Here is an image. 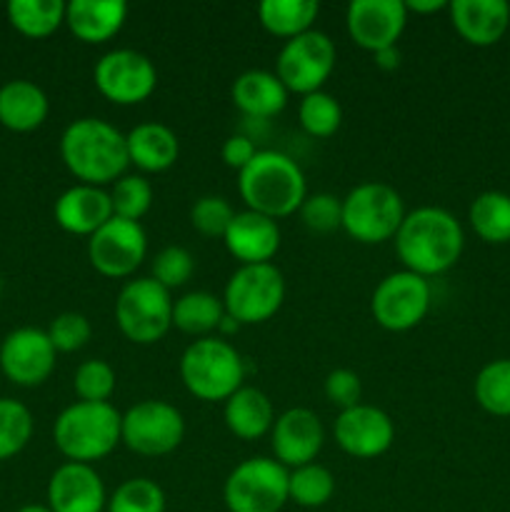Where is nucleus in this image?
Here are the masks:
<instances>
[{
	"instance_id": "nucleus-45",
	"label": "nucleus",
	"mask_w": 510,
	"mask_h": 512,
	"mask_svg": "<svg viewBox=\"0 0 510 512\" xmlns=\"http://www.w3.org/2000/svg\"><path fill=\"white\" fill-rule=\"evenodd\" d=\"M373 58H375V65H378V68L395 70L400 65V58H403V55H400L398 45H390V48H383V50H378V53H373Z\"/></svg>"
},
{
	"instance_id": "nucleus-23",
	"label": "nucleus",
	"mask_w": 510,
	"mask_h": 512,
	"mask_svg": "<svg viewBox=\"0 0 510 512\" xmlns=\"http://www.w3.org/2000/svg\"><path fill=\"white\" fill-rule=\"evenodd\" d=\"M128 20V3L123 0H73L65 3V25L78 40L88 45L108 43Z\"/></svg>"
},
{
	"instance_id": "nucleus-43",
	"label": "nucleus",
	"mask_w": 510,
	"mask_h": 512,
	"mask_svg": "<svg viewBox=\"0 0 510 512\" xmlns=\"http://www.w3.org/2000/svg\"><path fill=\"white\" fill-rule=\"evenodd\" d=\"M325 398H328L330 405L340 408V413L360 405L363 383H360L358 373H353L348 368L330 370L328 378H325Z\"/></svg>"
},
{
	"instance_id": "nucleus-47",
	"label": "nucleus",
	"mask_w": 510,
	"mask_h": 512,
	"mask_svg": "<svg viewBox=\"0 0 510 512\" xmlns=\"http://www.w3.org/2000/svg\"><path fill=\"white\" fill-rule=\"evenodd\" d=\"M15 512H53L48 508V505H38V503H30V505H23V508L20 510H15Z\"/></svg>"
},
{
	"instance_id": "nucleus-8",
	"label": "nucleus",
	"mask_w": 510,
	"mask_h": 512,
	"mask_svg": "<svg viewBox=\"0 0 510 512\" xmlns=\"http://www.w3.org/2000/svg\"><path fill=\"white\" fill-rule=\"evenodd\" d=\"M288 468L275 458H248L230 470L223 485L228 512H280L288 503Z\"/></svg>"
},
{
	"instance_id": "nucleus-16",
	"label": "nucleus",
	"mask_w": 510,
	"mask_h": 512,
	"mask_svg": "<svg viewBox=\"0 0 510 512\" xmlns=\"http://www.w3.org/2000/svg\"><path fill=\"white\" fill-rule=\"evenodd\" d=\"M333 433L335 443L350 458L373 460L390 450L395 440V425L385 410L360 403L335 418Z\"/></svg>"
},
{
	"instance_id": "nucleus-24",
	"label": "nucleus",
	"mask_w": 510,
	"mask_h": 512,
	"mask_svg": "<svg viewBox=\"0 0 510 512\" xmlns=\"http://www.w3.org/2000/svg\"><path fill=\"white\" fill-rule=\"evenodd\" d=\"M233 105L248 118H273L288 105V88L270 70H245L230 88Z\"/></svg>"
},
{
	"instance_id": "nucleus-34",
	"label": "nucleus",
	"mask_w": 510,
	"mask_h": 512,
	"mask_svg": "<svg viewBox=\"0 0 510 512\" xmlns=\"http://www.w3.org/2000/svg\"><path fill=\"white\" fill-rule=\"evenodd\" d=\"M108 512H165V493L155 480L130 478L115 488L105 505Z\"/></svg>"
},
{
	"instance_id": "nucleus-38",
	"label": "nucleus",
	"mask_w": 510,
	"mask_h": 512,
	"mask_svg": "<svg viewBox=\"0 0 510 512\" xmlns=\"http://www.w3.org/2000/svg\"><path fill=\"white\" fill-rule=\"evenodd\" d=\"M73 388L83 403H110L115 393V370L105 360H85L78 365Z\"/></svg>"
},
{
	"instance_id": "nucleus-18",
	"label": "nucleus",
	"mask_w": 510,
	"mask_h": 512,
	"mask_svg": "<svg viewBox=\"0 0 510 512\" xmlns=\"http://www.w3.org/2000/svg\"><path fill=\"white\" fill-rule=\"evenodd\" d=\"M325 443V428L308 408H290L278 415L270 430V448L283 468H300L315 463Z\"/></svg>"
},
{
	"instance_id": "nucleus-1",
	"label": "nucleus",
	"mask_w": 510,
	"mask_h": 512,
	"mask_svg": "<svg viewBox=\"0 0 510 512\" xmlns=\"http://www.w3.org/2000/svg\"><path fill=\"white\" fill-rule=\"evenodd\" d=\"M463 245L465 235L455 215L435 205L405 213L395 233V250L403 268L425 280L453 268L463 255Z\"/></svg>"
},
{
	"instance_id": "nucleus-4",
	"label": "nucleus",
	"mask_w": 510,
	"mask_h": 512,
	"mask_svg": "<svg viewBox=\"0 0 510 512\" xmlns=\"http://www.w3.org/2000/svg\"><path fill=\"white\" fill-rule=\"evenodd\" d=\"M123 415L110 403H78L68 405L55 418V448L68 458V463L93 465L118 448Z\"/></svg>"
},
{
	"instance_id": "nucleus-36",
	"label": "nucleus",
	"mask_w": 510,
	"mask_h": 512,
	"mask_svg": "<svg viewBox=\"0 0 510 512\" xmlns=\"http://www.w3.org/2000/svg\"><path fill=\"white\" fill-rule=\"evenodd\" d=\"M33 438V415L18 400L0 398V460H10Z\"/></svg>"
},
{
	"instance_id": "nucleus-17",
	"label": "nucleus",
	"mask_w": 510,
	"mask_h": 512,
	"mask_svg": "<svg viewBox=\"0 0 510 512\" xmlns=\"http://www.w3.org/2000/svg\"><path fill=\"white\" fill-rule=\"evenodd\" d=\"M408 23V8L403 0H353L345 10V28L355 45L363 50H378L398 45Z\"/></svg>"
},
{
	"instance_id": "nucleus-19",
	"label": "nucleus",
	"mask_w": 510,
	"mask_h": 512,
	"mask_svg": "<svg viewBox=\"0 0 510 512\" xmlns=\"http://www.w3.org/2000/svg\"><path fill=\"white\" fill-rule=\"evenodd\" d=\"M108 505L103 478L93 465L63 463L48 480V508L53 512H103Z\"/></svg>"
},
{
	"instance_id": "nucleus-5",
	"label": "nucleus",
	"mask_w": 510,
	"mask_h": 512,
	"mask_svg": "<svg viewBox=\"0 0 510 512\" xmlns=\"http://www.w3.org/2000/svg\"><path fill=\"white\" fill-rule=\"evenodd\" d=\"M180 380L190 395L205 403H225L243 388L245 360L228 340L200 338L180 358Z\"/></svg>"
},
{
	"instance_id": "nucleus-32",
	"label": "nucleus",
	"mask_w": 510,
	"mask_h": 512,
	"mask_svg": "<svg viewBox=\"0 0 510 512\" xmlns=\"http://www.w3.org/2000/svg\"><path fill=\"white\" fill-rule=\"evenodd\" d=\"M335 495V478L325 465L308 463L288 473V500L300 508H323Z\"/></svg>"
},
{
	"instance_id": "nucleus-3",
	"label": "nucleus",
	"mask_w": 510,
	"mask_h": 512,
	"mask_svg": "<svg viewBox=\"0 0 510 512\" xmlns=\"http://www.w3.org/2000/svg\"><path fill=\"white\" fill-rule=\"evenodd\" d=\"M238 190L245 210L273 220L298 213L308 198V183L300 165L278 150H258L248 168L238 173Z\"/></svg>"
},
{
	"instance_id": "nucleus-30",
	"label": "nucleus",
	"mask_w": 510,
	"mask_h": 512,
	"mask_svg": "<svg viewBox=\"0 0 510 512\" xmlns=\"http://www.w3.org/2000/svg\"><path fill=\"white\" fill-rule=\"evenodd\" d=\"M470 225L475 235L490 245L510 243V195L500 190L480 193L470 203L468 210Z\"/></svg>"
},
{
	"instance_id": "nucleus-14",
	"label": "nucleus",
	"mask_w": 510,
	"mask_h": 512,
	"mask_svg": "<svg viewBox=\"0 0 510 512\" xmlns=\"http://www.w3.org/2000/svg\"><path fill=\"white\" fill-rule=\"evenodd\" d=\"M148 255V235L135 220L110 218L88 238V260L105 278H128Z\"/></svg>"
},
{
	"instance_id": "nucleus-44",
	"label": "nucleus",
	"mask_w": 510,
	"mask_h": 512,
	"mask_svg": "<svg viewBox=\"0 0 510 512\" xmlns=\"http://www.w3.org/2000/svg\"><path fill=\"white\" fill-rule=\"evenodd\" d=\"M220 155H223V163L228 165V168L238 170L240 173V170L248 168L250 160L258 155V150H255V143L248 138V135H230V138L223 143Z\"/></svg>"
},
{
	"instance_id": "nucleus-46",
	"label": "nucleus",
	"mask_w": 510,
	"mask_h": 512,
	"mask_svg": "<svg viewBox=\"0 0 510 512\" xmlns=\"http://www.w3.org/2000/svg\"><path fill=\"white\" fill-rule=\"evenodd\" d=\"M405 8H408V13H438V10L448 8V3L445 0H410V3H405Z\"/></svg>"
},
{
	"instance_id": "nucleus-7",
	"label": "nucleus",
	"mask_w": 510,
	"mask_h": 512,
	"mask_svg": "<svg viewBox=\"0 0 510 512\" xmlns=\"http://www.w3.org/2000/svg\"><path fill=\"white\" fill-rule=\"evenodd\" d=\"M173 303L170 290L153 278L130 280L115 300V323L130 343L153 345L173 328Z\"/></svg>"
},
{
	"instance_id": "nucleus-26",
	"label": "nucleus",
	"mask_w": 510,
	"mask_h": 512,
	"mask_svg": "<svg viewBox=\"0 0 510 512\" xmlns=\"http://www.w3.org/2000/svg\"><path fill=\"white\" fill-rule=\"evenodd\" d=\"M48 95L30 80H10L0 88V125L13 133H30L48 118Z\"/></svg>"
},
{
	"instance_id": "nucleus-33",
	"label": "nucleus",
	"mask_w": 510,
	"mask_h": 512,
	"mask_svg": "<svg viewBox=\"0 0 510 512\" xmlns=\"http://www.w3.org/2000/svg\"><path fill=\"white\" fill-rule=\"evenodd\" d=\"M475 400L485 413L510 418V358L493 360L475 378Z\"/></svg>"
},
{
	"instance_id": "nucleus-39",
	"label": "nucleus",
	"mask_w": 510,
	"mask_h": 512,
	"mask_svg": "<svg viewBox=\"0 0 510 512\" xmlns=\"http://www.w3.org/2000/svg\"><path fill=\"white\" fill-rule=\"evenodd\" d=\"M235 218V210L223 195H203L195 200L190 208V223L205 238H225L230 223Z\"/></svg>"
},
{
	"instance_id": "nucleus-21",
	"label": "nucleus",
	"mask_w": 510,
	"mask_h": 512,
	"mask_svg": "<svg viewBox=\"0 0 510 512\" xmlns=\"http://www.w3.org/2000/svg\"><path fill=\"white\" fill-rule=\"evenodd\" d=\"M223 243L228 253L235 260H240V265L270 263L280 248L278 220L265 218V215L253 213V210L235 213Z\"/></svg>"
},
{
	"instance_id": "nucleus-20",
	"label": "nucleus",
	"mask_w": 510,
	"mask_h": 512,
	"mask_svg": "<svg viewBox=\"0 0 510 512\" xmlns=\"http://www.w3.org/2000/svg\"><path fill=\"white\" fill-rule=\"evenodd\" d=\"M448 10L455 33L475 48H490L510 28V5L505 0H453Z\"/></svg>"
},
{
	"instance_id": "nucleus-27",
	"label": "nucleus",
	"mask_w": 510,
	"mask_h": 512,
	"mask_svg": "<svg viewBox=\"0 0 510 512\" xmlns=\"http://www.w3.org/2000/svg\"><path fill=\"white\" fill-rule=\"evenodd\" d=\"M225 425L240 440H258L273 430L275 410L268 395L258 388H243L225 400Z\"/></svg>"
},
{
	"instance_id": "nucleus-9",
	"label": "nucleus",
	"mask_w": 510,
	"mask_h": 512,
	"mask_svg": "<svg viewBox=\"0 0 510 512\" xmlns=\"http://www.w3.org/2000/svg\"><path fill=\"white\" fill-rule=\"evenodd\" d=\"M285 300V278L273 263L240 265L223 293L225 313L238 325H260L273 318Z\"/></svg>"
},
{
	"instance_id": "nucleus-22",
	"label": "nucleus",
	"mask_w": 510,
	"mask_h": 512,
	"mask_svg": "<svg viewBox=\"0 0 510 512\" xmlns=\"http://www.w3.org/2000/svg\"><path fill=\"white\" fill-rule=\"evenodd\" d=\"M55 223L70 235H93L113 218L110 193L95 185H73L55 200Z\"/></svg>"
},
{
	"instance_id": "nucleus-37",
	"label": "nucleus",
	"mask_w": 510,
	"mask_h": 512,
	"mask_svg": "<svg viewBox=\"0 0 510 512\" xmlns=\"http://www.w3.org/2000/svg\"><path fill=\"white\" fill-rule=\"evenodd\" d=\"M110 203H113L115 218L140 223V218H143L150 210V205H153V185H150L143 175H123V178L113 183Z\"/></svg>"
},
{
	"instance_id": "nucleus-13",
	"label": "nucleus",
	"mask_w": 510,
	"mask_h": 512,
	"mask_svg": "<svg viewBox=\"0 0 510 512\" xmlns=\"http://www.w3.org/2000/svg\"><path fill=\"white\" fill-rule=\"evenodd\" d=\"M95 88L115 105H138L153 95L158 85V70L153 60L133 48H118L105 53L93 70Z\"/></svg>"
},
{
	"instance_id": "nucleus-28",
	"label": "nucleus",
	"mask_w": 510,
	"mask_h": 512,
	"mask_svg": "<svg viewBox=\"0 0 510 512\" xmlns=\"http://www.w3.org/2000/svg\"><path fill=\"white\" fill-rule=\"evenodd\" d=\"M223 318V298L208 293V290H193V293L180 295L173 303V328L185 335L208 338V333L220 328Z\"/></svg>"
},
{
	"instance_id": "nucleus-6",
	"label": "nucleus",
	"mask_w": 510,
	"mask_h": 512,
	"mask_svg": "<svg viewBox=\"0 0 510 512\" xmlns=\"http://www.w3.org/2000/svg\"><path fill=\"white\" fill-rule=\"evenodd\" d=\"M405 218L403 198L385 183H360L343 198L340 228L363 245H380L393 240Z\"/></svg>"
},
{
	"instance_id": "nucleus-29",
	"label": "nucleus",
	"mask_w": 510,
	"mask_h": 512,
	"mask_svg": "<svg viewBox=\"0 0 510 512\" xmlns=\"http://www.w3.org/2000/svg\"><path fill=\"white\" fill-rule=\"evenodd\" d=\"M320 5L315 0H263L258 5L260 25L275 38H298L313 30Z\"/></svg>"
},
{
	"instance_id": "nucleus-35",
	"label": "nucleus",
	"mask_w": 510,
	"mask_h": 512,
	"mask_svg": "<svg viewBox=\"0 0 510 512\" xmlns=\"http://www.w3.org/2000/svg\"><path fill=\"white\" fill-rule=\"evenodd\" d=\"M298 120L305 133L313 135V138H330L343 123V110L333 95L325 93V90H315L300 100Z\"/></svg>"
},
{
	"instance_id": "nucleus-41",
	"label": "nucleus",
	"mask_w": 510,
	"mask_h": 512,
	"mask_svg": "<svg viewBox=\"0 0 510 512\" xmlns=\"http://www.w3.org/2000/svg\"><path fill=\"white\" fill-rule=\"evenodd\" d=\"M298 213L305 228L313 233H333L343 225V200L333 193L308 195Z\"/></svg>"
},
{
	"instance_id": "nucleus-40",
	"label": "nucleus",
	"mask_w": 510,
	"mask_h": 512,
	"mask_svg": "<svg viewBox=\"0 0 510 512\" xmlns=\"http://www.w3.org/2000/svg\"><path fill=\"white\" fill-rule=\"evenodd\" d=\"M195 273V258L183 245H168L153 260V280L165 290L183 288Z\"/></svg>"
},
{
	"instance_id": "nucleus-42",
	"label": "nucleus",
	"mask_w": 510,
	"mask_h": 512,
	"mask_svg": "<svg viewBox=\"0 0 510 512\" xmlns=\"http://www.w3.org/2000/svg\"><path fill=\"white\" fill-rule=\"evenodd\" d=\"M48 338L58 353H75V350L85 348L93 335L90 320L83 313H60L50 320Z\"/></svg>"
},
{
	"instance_id": "nucleus-31",
	"label": "nucleus",
	"mask_w": 510,
	"mask_h": 512,
	"mask_svg": "<svg viewBox=\"0 0 510 512\" xmlns=\"http://www.w3.org/2000/svg\"><path fill=\"white\" fill-rule=\"evenodd\" d=\"M8 20L25 38H48L65 23L63 0H10Z\"/></svg>"
},
{
	"instance_id": "nucleus-48",
	"label": "nucleus",
	"mask_w": 510,
	"mask_h": 512,
	"mask_svg": "<svg viewBox=\"0 0 510 512\" xmlns=\"http://www.w3.org/2000/svg\"><path fill=\"white\" fill-rule=\"evenodd\" d=\"M0 378H3V373H0Z\"/></svg>"
},
{
	"instance_id": "nucleus-12",
	"label": "nucleus",
	"mask_w": 510,
	"mask_h": 512,
	"mask_svg": "<svg viewBox=\"0 0 510 512\" xmlns=\"http://www.w3.org/2000/svg\"><path fill=\"white\" fill-rule=\"evenodd\" d=\"M430 283L410 270H398L390 273L375 285L373 298H370V310L380 328L390 333H405L413 330L425 320L430 310Z\"/></svg>"
},
{
	"instance_id": "nucleus-10",
	"label": "nucleus",
	"mask_w": 510,
	"mask_h": 512,
	"mask_svg": "<svg viewBox=\"0 0 510 512\" xmlns=\"http://www.w3.org/2000/svg\"><path fill=\"white\" fill-rule=\"evenodd\" d=\"M185 420L175 405L165 400H143L123 413L120 443L143 458L168 455L183 443Z\"/></svg>"
},
{
	"instance_id": "nucleus-25",
	"label": "nucleus",
	"mask_w": 510,
	"mask_h": 512,
	"mask_svg": "<svg viewBox=\"0 0 510 512\" xmlns=\"http://www.w3.org/2000/svg\"><path fill=\"white\" fill-rule=\"evenodd\" d=\"M128 160L143 173H163L180 155L178 135L163 123H140L125 135Z\"/></svg>"
},
{
	"instance_id": "nucleus-11",
	"label": "nucleus",
	"mask_w": 510,
	"mask_h": 512,
	"mask_svg": "<svg viewBox=\"0 0 510 512\" xmlns=\"http://www.w3.org/2000/svg\"><path fill=\"white\" fill-rule=\"evenodd\" d=\"M335 43L323 30H308L298 38L285 40L275 60V75L288 93L310 95L323 90L335 68Z\"/></svg>"
},
{
	"instance_id": "nucleus-2",
	"label": "nucleus",
	"mask_w": 510,
	"mask_h": 512,
	"mask_svg": "<svg viewBox=\"0 0 510 512\" xmlns=\"http://www.w3.org/2000/svg\"><path fill=\"white\" fill-rule=\"evenodd\" d=\"M60 158L83 185L115 183L130 165L125 135L100 118H80L63 130Z\"/></svg>"
},
{
	"instance_id": "nucleus-15",
	"label": "nucleus",
	"mask_w": 510,
	"mask_h": 512,
	"mask_svg": "<svg viewBox=\"0 0 510 512\" xmlns=\"http://www.w3.org/2000/svg\"><path fill=\"white\" fill-rule=\"evenodd\" d=\"M58 350L40 328H18L0 345V373L20 388H38L53 375Z\"/></svg>"
}]
</instances>
